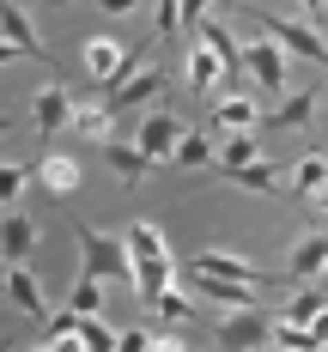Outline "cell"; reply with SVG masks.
<instances>
[{
    "label": "cell",
    "instance_id": "cell-7",
    "mask_svg": "<svg viewBox=\"0 0 328 352\" xmlns=\"http://www.w3.org/2000/svg\"><path fill=\"white\" fill-rule=\"evenodd\" d=\"M243 55H250V73H255V85L280 98V85H286V43L261 31L255 43H243Z\"/></svg>",
    "mask_w": 328,
    "mask_h": 352
},
{
    "label": "cell",
    "instance_id": "cell-28",
    "mask_svg": "<svg viewBox=\"0 0 328 352\" xmlns=\"http://www.w3.org/2000/svg\"><path fill=\"white\" fill-rule=\"evenodd\" d=\"M79 346L116 352V346H122V334H116V328H104V322H98V310H91V316H79Z\"/></svg>",
    "mask_w": 328,
    "mask_h": 352
},
{
    "label": "cell",
    "instance_id": "cell-17",
    "mask_svg": "<svg viewBox=\"0 0 328 352\" xmlns=\"http://www.w3.org/2000/svg\"><path fill=\"white\" fill-rule=\"evenodd\" d=\"M98 152H104V164L122 176V182H140V176L152 170V152H146L140 140H134V146H128V140H104Z\"/></svg>",
    "mask_w": 328,
    "mask_h": 352
},
{
    "label": "cell",
    "instance_id": "cell-27",
    "mask_svg": "<svg viewBox=\"0 0 328 352\" xmlns=\"http://www.w3.org/2000/svg\"><path fill=\"white\" fill-rule=\"evenodd\" d=\"M67 304L79 310V316H91V310H104V274H91V267H85V274H79V285L67 292Z\"/></svg>",
    "mask_w": 328,
    "mask_h": 352
},
{
    "label": "cell",
    "instance_id": "cell-6",
    "mask_svg": "<svg viewBox=\"0 0 328 352\" xmlns=\"http://www.w3.org/2000/svg\"><path fill=\"white\" fill-rule=\"evenodd\" d=\"M0 25H6V61H12V55H31V61H43V67H55L49 43L31 31V19H25V6H19V0H6V6H0Z\"/></svg>",
    "mask_w": 328,
    "mask_h": 352
},
{
    "label": "cell",
    "instance_id": "cell-15",
    "mask_svg": "<svg viewBox=\"0 0 328 352\" xmlns=\"http://www.w3.org/2000/svg\"><path fill=\"white\" fill-rule=\"evenodd\" d=\"M73 134H79V140H91V146L116 140V104H109V98L79 104V109H73Z\"/></svg>",
    "mask_w": 328,
    "mask_h": 352
},
{
    "label": "cell",
    "instance_id": "cell-29",
    "mask_svg": "<svg viewBox=\"0 0 328 352\" xmlns=\"http://www.w3.org/2000/svg\"><path fill=\"white\" fill-rule=\"evenodd\" d=\"M128 249H134V255H171L152 219H134V225H128Z\"/></svg>",
    "mask_w": 328,
    "mask_h": 352
},
{
    "label": "cell",
    "instance_id": "cell-11",
    "mask_svg": "<svg viewBox=\"0 0 328 352\" xmlns=\"http://www.w3.org/2000/svg\"><path fill=\"white\" fill-rule=\"evenodd\" d=\"M6 304H12L19 316H55V310H49V298H43V285L31 280V267H25V261H6Z\"/></svg>",
    "mask_w": 328,
    "mask_h": 352
},
{
    "label": "cell",
    "instance_id": "cell-4",
    "mask_svg": "<svg viewBox=\"0 0 328 352\" xmlns=\"http://www.w3.org/2000/svg\"><path fill=\"white\" fill-rule=\"evenodd\" d=\"M36 188H43L49 201H73V195L85 188V164H79L73 152H43V158H36Z\"/></svg>",
    "mask_w": 328,
    "mask_h": 352
},
{
    "label": "cell",
    "instance_id": "cell-26",
    "mask_svg": "<svg viewBox=\"0 0 328 352\" xmlns=\"http://www.w3.org/2000/svg\"><path fill=\"white\" fill-rule=\"evenodd\" d=\"M152 316H158V322H188V316H195V304H188V292H182V280H171L164 292H158Z\"/></svg>",
    "mask_w": 328,
    "mask_h": 352
},
{
    "label": "cell",
    "instance_id": "cell-23",
    "mask_svg": "<svg viewBox=\"0 0 328 352\" xmlns=\"http://www.w3.org/2000/svg\"><path fill=\"white\" fill-rule=\"evenodd\" d=\"M292 188H298L304 201H316V195L328 188V158H322V152H304V158H298V176H292Z\"/></svg>",
    "mask_w": 328,
    "mask_h": 352
},
{
    "label": "cell",
    "instance_id": "cell-33",
    "mask_svg": "<svg viewBox=\"0 0 328 352\" xmlns=\"http://www.w3.org/2000/svg\"><path fill=\"white\" fill-rule=\"evenodd\" d=\"M158 36H164V43L182 36V0H158Z\"/></svg>",
    "mask_w": 328,
    "mask_h": 352
},
{
    "label": "cell",
    "instance_id": "cell-9",
    "mask_svg": "<svg viewBox=\"0 0 328 352\" xmlns=\"http://www.w3.org/2000/svg\"><path fill=\"white\" fill-rule=\"evenodd\" d=\"M85 73H91L98 85H122V79L134 73V55H128L116 36H91V43H85Z\"/></svg>",
    "mask_w": 328,
    "mask_h": 352
},
{
    "label": "cell",
    "instance_id": "cell-19",
    "mask_svg": "<svg viewBox=\"0 0 328 352\" xmlns=\"http://www.w3.org/2000/svg\"><path fill=\"white\" fill-rule=\"evenodd\" d=\"M213 128H219V134L255 128V98H250V91H225V98L213 104Z\"/></svg>",
    "mask_w": 328,
    "mask_h": 352
},
{
    "label": "cell",
    "instance_id": "cell-36",
    "mask_svg": "<svg viewBox=\"0 0 328 352\" xmlns=\"http://www.w3.org/2000/svg\"><path fill=\"white\" fill-rule=\"evenodd\" d=\"M310 334H316V346H328V310H322L316 322H310Z\"/></svg>",
    "mask_w": 328,
    "mask_h": 352
},
{
    "label": "cell",
    "instance_id": "cell-3",
    "mask_svg": "<svg viewBox=\"0 0 328 352\" xmlns=\"http://www.w3.org/2000/svg\"><path fill=\"white\" fill-rule=\"evenodd\" d=\"M261 19V31L280 36L286 43V55H298V61H310V67H328V43L316 25H304V19H267V12H255Z\"/></svg>",
    "mask_w": 328,
    "mask_h": 352
},
{
    "label": "cell",
    "instance_id": "cell-21",
    "mask_svg": "<svg viewBox=\"0 0 328 352\" xmlns=\"http://www.w3.org/2000/svg\"><path fill=\"white\" fill-rule=\"evenodd\" d=\"M322 310H328V285H304V292H292V298H286V310H280V316H286V322H304V328H310Z\"/></svg>",
    "mask_w": 328,
    "mask_h": 352
},
{
    "label": "cell",
    "instance_id": "cell-32",
    "mask_svg": "<svg viewBox=\"0 0 328 352\" xmlns=\"http://www.w3.org/2000/svg\"><path fill=\"white\" fill-rule=\"evenodd\" d=\"M274 346H298V352H310L316 346V334H310V328H304V322H274Z\"/></svg>",
    "mask_w": 328,
    "mask_h": 352
},
{
    "label": "cell",
    "instance_id": "cell-13",
    "mask_svg": "<svg viewBox=\"0 0 328 352\" xmlns=\"http://www.w3.org/2000/svg\"><path fill=\"white\" fill-rule=\"evenodd\" d=\"M171 280H177V261H171V255H134V292H140L146 310L158 304V292Z\"/></svg>",
    "mask_w": 328,
    "mask_h": 352
},
{
    "label": "cell",
    "instance_id": "cell-38",
    "mask_svg": "<svg viewBox=\"0 0 328 352\" xmlns=\"http://www.w3.org/2000/svg\"><path fill=\"white\" fill-rule=\"evenodd\" d=\"M316 212H328V188H322V195H316Z\"/></svg>",
    "mask_w": 328,
    "mask_h": 352
},
{
    "label": "cell",
    "instance_id": "cell-25",
    "mask_svg": "<svg viewBox=\"0 0 328 352\" xmlns=\"http://www.w3.org/2000/svg\"><path fill=\"white\" fill-rule=\"evenodd\" d=\"M231 164H255V134H250V128L219 134V170H231Z\"/></svg>",
    "mask_w": 328,
    "mask_h": 352
},
{
    "label": "cell",
    "instance_id": "cell-18",
    "mask_svg": "<svg viewBox=\"0 0 328 352\" xmlns=\"http://www.w3.org/2000/svg\"><path fill=\"white\" fill-rule=\"evenodd\" d=\"M0 249H6V261H31V255H36V225H31V212L6 207V225H0Z\"/></svg>",
    "mask_w": 328,
    "mask_h": 352
},
{
    "label": "cell",
    "instance_id": "cell-16",
    "mask_svg": "<svg viewBox=\"0 0 328 352\" xmlns=\"http://www.w3.org/2000/svg\"><path fill=\"white\" fill-rule=\"evenodd\" d=\"M292 280H316V274H328V231H310V237H298L286 255Z\"/></svg>",
    "mask_w": 328,
    "mask_h": 352
},
{
    "label": "cell",
    "instance_id": "cell-31",
    "mask_svg": "<svg viewBox=\"0 0 328 352\" xmlns=\"http://www.w3.org/2000/svg\"><path fill=\"white\" fill-rule=\"evenodd\" d=\"M31 164H6V170H0V195H6V207H19V195H25V188H31Z\"/></svg>",
    "mask_w": 328,
    "mask_h": 352
},
{
    "label": "cell",
    "instance_id": "cell-37",
    "mask_svg": "<svg viewBox=\"0 0 328 352\" xmlns=\"http://www.w3.org/2000/svg\"><path fill=\"white\" fill-rule=\"evenodd\" d=\"M304 6H310V19H322V6H328V0H304Z\"/></svg>",
    "mask_w": 328,
    "mask_h": 352
},
{
    "label": "cell",
    "instance_id": "cell-5",
    "mask_svg": "<svg viewBox=\"0 0 328 352\" xmlns=\"http://www.w3.org/2000/svg\"><path fill=\"white\" fill-rule=\"evenodd\" d=\"M73 91L55 79V85H43L31 98V122H36V140H49V134H61V128H73Z\"/></svg>",
    "mask_w": 328,
    "mask_h": 352
},
{
    "label": "cell",
    "instance_id": "cell-1",
    "mask_svg": "<svg viewBox=\"0 0 328 352\" xmlns=\"http://www.w3.org/2000/svg\"><path fill=\"white\" fill-rule=\"evenodd\" d=\"M73 243H79V255H85L91 274H104V280H134V249H128V237H109V231H91V225H73Z\"/></svg>",
    "mask_w": 328,
    "mask_h": 352
},
{
    "label": "cell",
    "instance_id": "cell-20",
    "mask_svg": "<svg viewBox=\"0 0 328 352\" xmlns=\"http://www.w3.org/2000/svg\"><path fill=\"white\" fill-rule=\"evenodd\" d=\"M36 346H43V352H55V346H79V310H73V304H61L55 316L43 322V334H36Z\"/></svg>",
    "mask_w": 328,
    "mask_h": 352
},
{
    "label": "cell",
    "instance_id": "cell-30",
    "mask_svg": "<svg viewBox=\"0 0 328 352\" xmlns=\"http://www.w3.org/2000/svg\"><path fill=\"white\" fill-rule=\"evenodd\" d=\"M310 116H316V91H298V98H286V104H280V116H274V122H280V128H304Z\"/></svg>",
    "mask_w": 328,
    "mask_h": 352
},
{
    "label": "cell",
    "instance_id": "cell-12",
    "mask_svg": "<svg viewBox=\"0 0 328 352\" xmlns=\"http://www.w3.org/2000/svg\"><path fill=\"white\" fill-rule=\"evenodd\" d=\"M195 267L225 274V280H243V285H274L267 267H255V261H243V255H225V249H201V255H195Z\"/></svg>",
    "mask_w": 328,
    "mask_h": 352
},
{
    "label": "cell",
    "instance_id": "cell-34",
    "mask_svg": "<svg viewBox=\"0 0 328 352\" xmlns=\"http://www.w3.org/2000/svg\"><path fill=\"white\" fill-rule=\"evenodd\" d=\"M201 12H207V0H182V25H188V31L201 25Z\"/></svg>",
    "mask_w": 328,
    "mask_h": 352
},
{
    "label": "cell",
    "instance_id": "cell-10",
    "mask_svg": "<svg viewBox=\"0 0 328 352\" xmlns=\"http://www.w3.org/2000/svg\"><path fill=\"white\" fill-rule=\"evenodd\" d=\"M158 91H171V73H164V67H134L122 85H109V104H116V116H122V109L152 104Z\"/></svg>",
    "mask_w": 328,
    "mask_h": 352
},
{
    "label": "cell",
    "instance_id": "cell-22",
    "mask_svg": "<svg viewBox=\"0 0 328 352\" xmlns=\"http://www.w3.org/2000/svg\"><path fill=\"white\" fill-rule=\"evenodd\" d=\"M225 176H231L237 188H250V195H280V170L261 164V158H255V164H231Z\"/></svg>",
    "mask_w": 328,
    "mask_h": 352
},
{
    "label": "cell",
    "instance_id": "cell-2",
    "mask_svg": "<svg viewBox=\"0 0 328 352\" xmlns=\"http://www.w3.org/2000/svg\"><path fill=\"white\" fill-rule=\"evenodd\" d=\"M213 346H231V352H261V346H274V316H267L261 304L231 310V316L213 328Z\"/></svg>",
    "mask_w": 328,
    "mask_h": 352
},
{
    "label": "cell",
    "instance_id": "cell-8",
    "mask_svg": "<svg viewBox=\"0 0 328 352\" xmlns=\"http://www.w3.org/2000/svg\"><path fill=\"white\" fill-rule=\"evenodd\" d=\"M134 140L152 152V164H171V152H177V140H182V116L177 109H152V116H140Z\"/></svg>",
    "mask_w": 328,
    "mask_h": 352
},
{
    "label": "cell",
    "instance_id": "cell-24",
    "mask_svg": "<svg viewBox=\"0 0 328 352\" xmlns=\"http://www.w3.org/2000/svg\"><path fill=\"white\" fill-rule=\"evenodd\" d=\"M171 164H182V170H201V164H219V152L207 134H182L177 152H171Z\"/></svg>",
    "mask_w": 328,
    "mask_h": 352
},
{
    "label": "cell",
    "instance_id": "cell-35",
    "mask_svg": "<svg viewBox=\"0 0 328 352\" xmlns=\"http://www.w3.org/2000/svg\"><path fill=\"white\" fill-rule=\"evenodd\" d=\"M98 6H104L109 19H122V12H134V6H140V0H98Z\"/></svg>",
    "mask_w": 328,
    "mask_h": 352
},
{
    "label": "cell",
    "instance_id": "cell-14",
    "mask_svg": "<svg viewBox=\"0 0 328 352\" xmlns=\"http://www.w3.org/2000/svg\"><path fill=\"white\" fill-rule=\"evenodd\" d=\"M182 67H188V91H195V98H207V91L219 85V79H225V61H219V55L207 49V43H201V36L188 43V55H182Z\"/></svg>",
    "mask_w": 328,
    "mask_h": 352
}]
</instances>
